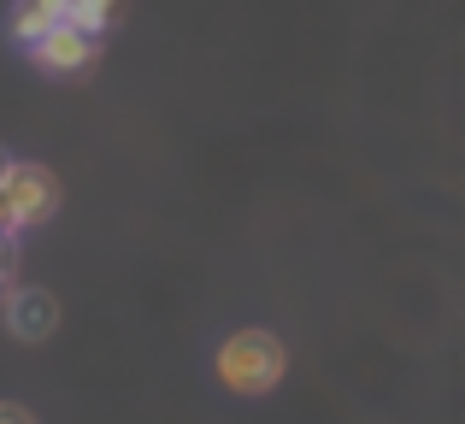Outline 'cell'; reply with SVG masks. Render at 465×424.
<instances>
[{"label": "cell", "mask_w": 465, "mask_h": 424, "mask_svg": "<svg viewBox=\"0 0 465 424\" xmlns=\"http://www.w3.org/2000/svg\"><path fill=\"white\" fill-rule=\"evenodd\" d=\"M6 330L18 342H42V336L59 330V301L47 289H12L6 295Z\"/></svg>", "instance_id": "4"}, {"label": "cell", "mask_w": 465, "mask_h": 424, "mask_svg": "<svg viewBox=\"0 0 465 424\" xmlns=\"http://www.w3.org/2000/svg\"><path fill=\"white\" fill-rule=\"evenodd\" d=\"M0 195H6L18 230H35V224H47V218L59 212V177L47 172L42 160H6V172H0Z\"/></svg>", "instance_id": "2"}, {"label": "cell", "mask_w": 465, "mask_h": 424, "mask_svg": "<svg viewBox=\"0 0 465 424\" xmlns=\"http://www.w3.org/2000/svg\"><path fill=\"white\" fill-rule=\"evenodd\" d=\"M12 265H18V248H12V236H0V289L12 283Z\"/></svg>", "instance_id": "7"}, {"label": "cell", "mask_w": 465, "mask_h": 424, "mask_svg": "<svg viewBox=\"0 0 465 424\" xmlns=\"http://www.w3.org/2000/svg\"><path fill=\"white\" fill-rule=\"evenodd\" d=\"M30 59L42 71H59V77H71V71H89L94 59H101V42L94 35H83L77 24H59V30H47L42 42L30 47Z\"/></svg>", "instance_id": "3"}, {"label": "cell", "mask_w": 465, "mask_h": 424, "mask_svg": "<svg viewBox=\"0 0 465 424\" xmlns=\"http://www.w3.org/2000/svg\"><path fill=\"white\" fill-rule=\"evenodd\" d=\"M0 172H6V160H0Z\"/></svg>", "instance_id": "10"}, {"label": "cell", "mask_w": 465, "mask_h": 424, "mask_svg": "<svg viewBox=\"0 0 465 424\" xmlns=\"http://www.w3.org/2000/svg\"><path fill=\"white\" fill-rule=\"evenodd\" d=\"M0 424H35V413L18 407V401H0Z\"/></svg>", "instance_id": "8"}, {"label": "cell", "mask_w": 465, "mask_h": 424, "mask_svg": "<svg viewBox=\"0 0 465 424\" xmlns=\"http://www.w3.org/2000/svg\"><path fill=\"white\" fill-rule=\"evenodd\" d=\"M213 371H218V383H224L230 395L260 401V395H272L277 383H283L289 348L277 342L272 330H230L224 342H218V354H213Z\"/></svg>", "instance_id": "1"}, {"label": "cell", "mask_w": 465, "mask_h": 424, "mask_svg": "<svg viewBox=\"0 0 465 424\" xmlns=\"http://www.w3.org/2000/svg\"><path fill=\"white\" fill-rule=\"evenodd\" d=\"M113 12H118V0H71V24H77L83 35H94V42H101V30L113 24Z\"/></svg>", "instance_id": "6"}, {"label": "cell", "mask_w": 465, "mask_h": 424, "mask_svg": "<svg viewBox=\"0 0 465 424\" xmlns=\"http://www.w3.org/2000/svg\"><path fill=\"white\" fill-rule=\"evenodd\" d=\"M0 236H18V218H12V207H6V195H0Z\"/></svg>", "instance_id": "9"}, {"label": "cell", "mask_w": 465, "mask_h": 424, "mask_svg": "<svg viewBox=\"0 0 465 424\" xmlns=\"http://www.w3.org/2000/svg\"><path fill=\"white\" fill-rule=\"evenodd\" d=\"M59 24H71V0H12V42L18 47H35L47 30H59Z\"/></svg>", "instance_id": "5"}]
</instances>
